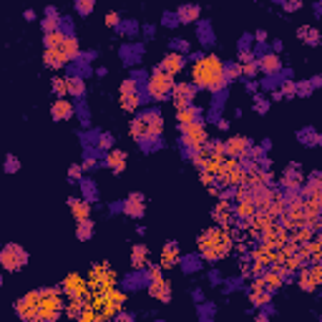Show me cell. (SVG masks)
Instances as JSON below:
<instances>
[{
	"label": "cell",
	"instance_id": "6da1fadb",
	"mask_svg": "<svg viewBox=\"0 0 322 322\" xmlns=\"http://www.w3.org/2000/svg\"><path fill=\"white\" fill-rule=\"evenodd\" d=\"M196 244H199L201 257H204L207 262H219V259H224L232 252L234 239H232L227 227H214V229L201 232L196 237Z\"/></svg>",
	"mask_w": 322,
	"mask_h": 322
},
{
	"label": "cell",
	"instance_id": "7a4b0ae2",
	"mask_svg": "<svg viewBox=\"0 0 322 322\" xmlns=\"http://www.w3.org/2000/svg\"><path fill=\"white\" fill-rule=\"evenodd\" d=\"M194 80L199 88H207V91H219L227 83V66L219 56H204L199 63H194L191 68Z\"/></svg>",
	"mask_w": 322,
	"mask_h": 322
},
{
	"label": "cell",
	"instance_id": "3957f363",
	"mask_svg": "<svg viewBox=\"0 0 322 322\" xmlns=\"http://www.w3.org/2000/svg\"><path fill=\"white\" fill-rule=\"evenodd\" d=\"M174 88H176L174 76H169L161 66H156L151 78L146 80V91H149L151 101H166L169 96H174Z\"/></svg>",
	"mask_w": 322,
	"mask_h": 322
},
{
	"label": "cell",
	"instance_id": "277c9868",
	"mask_svg": "<svg viewBox=\"0 0 322 322\" xmlns=\"http://www.w3.org/2000/svg\"><path fill=\"white\" fill-rule=\"evenodd\" d=\"M40 320L56 322L61 317V312H66L63 300H61V287H43L40 290Z\"/></svg>",
	"mask_w": 322,
	"mask_h": 322
},
{
	"label": "cell",
	"instance_id": "5b68a950",
	"mask_svg": "<svg viewBox=\"0 0 322 322\" xmlns=\"http://www.w3.org/2000/svg\"><path fill=\"white\" fill-rule=\"evenodd\" d=\"M63 295L68 300H80L86 307H91V300H93V292L88 290V279L86 277H80L76 272H71L66 279H63Z\"/></svg>",
	"mask_w": 322,
	"mask_h": 322
},
{
	"label": "cell",
	"instance_id": "8992f818",
	"mask_svg": "<svg viewBox=\"0 0 322 322\" xmlns=\"http://www.w3.org/2000/svg\"><path fill=\"white\" fill-rule=\"evenodd\" d=\"M40 290H33V292H28L25 297H20L18 302H15V312H18V317L20 320H25V322H35V320H40Z\"/></svg>",
	"mask_w": 322,
	"mask_h": 322
},
{
	"label": "cell",
	"instance_id": "52a82bcc",
	"mask_svg": "<svg viewBox=\"0 0 322 322\" xmlns=\"http://www.w3.org/2000/svg\"><path fill=\"white\" fill-rule=\"evenodd\" d=\"M0 264H3L8 272H20L28 264V252L18 244H5L3 252H0Z\"/></svg>",
	"mask_w": 322,
	"mask_h": 322
},
{
	"label": "cell",
	"instance_id": "ba28073f",
	"mask_svg": "<svg viewBox=\"0 0 322 322\" xmlns=\"http://www.w3.org/2000/svg\"><path fill=\"white\" fill-rule=\"evenodd\" d=\"M113 285H116V272H111L106 264L91 269V274H88V290L91 292H101V290H108Z\"/></svg>",
	"mask_w": 322,
	"mask_h": 322
},
{
	"label": "cell",
	"instance_id": "9c48e42d",
	"mask_svg": "<svg viewBox=\"0 0 322 322\" xmlns=\"http://www.w3.org/2000/svg\"><path fill=\"white\" fill-rule=\"evenodd\" d=\"M179 131H181V136H184L186 149H196V151H201V149L207 146V141H209V136H207V131H204V124L179 126Z\"/></svg>",
	"mask_w": 322,
	"mask_h": 322
},
{
	"label": "cell",
	"instance_id": "30bf717a",
	"mask_svg": "<svg viewBox=\"0 0 322 322\" xmlns=\"http://www.w3.org/2000/svg\"><path fill=\"white\" fill-rule=\"evenodd\" d=\"M249 146H252L249 139H244V136H232V139L224 144V151H227L229 159H242V156L249 151Z\"/></svg>",
	"mask_w": 322,
	"mask_h": 322
},
{
	"label": "cell",
	"instance_id": "8fae6325",
	"mask_svg": "<svg viewBox=\"0 0 322 322\" xmlns=\"http://www.w3.org/2000/svg\"><path fill=\"white\" fill-rule=\"evenodd\" d=\"M194 93H196V88H194L191 83H176V88H174V103H176V108L181 111V108L194 106V103H191V101H194Z\"/></svg>",
	"mask_w": 322,
	"mask_h": 322
},
{
	"label": "cell",
	"instance_id": "7c38bea8",
	"mask_svg": "<svg viewBox=\"0 0 322 322\" xmlns=\"http://www.w3.org/2000/svg\"><path fill=\"white\" fill-rule=\"evenodd\" d=\"M149 295L154 300H161V302H171V282H166L164 277L151 279L149 282Z\"/></svg>",
	"mask_w": 322,
	"mask_h": 322
},
{
	"label": "cell",
	"instance_id": "4fadbf2b",
	"mask_svg": "<svg viewBox=\"0 0 322 322\" xmlns=\"http://www.w3.org/2000/svg\"><path fill=\"white\" fill-rule=\"evenodd\" d=\"M176 118H179V126L201 124V118H204V111H201L199 106H189V108H181V111H176Z\"/></svg>",
	"mask_w": 322,
	"mask_h": 322
},
{
	"label": "cell",
	"instance_id": "5bb4252c",
	"mask_svg": "<svg viewBox=\"0 0 322 322\" xmlns=\"http://www.w3.org/2000/svg\"><path fill=\"white\" fill-rule=\"evenodd\" d=\"M124 212H126L129 217H144V212H146V207H144V194H139V191L129 194V199L124 201Z\"/></svg>",
	"mask_w": 322,
	"mask_h": 322
},
{
	"label": "cell",
	"instance_id": "9a60e30c",
	"mask_svg": "<svg viewBox=\"0 0 322 322\" xmlns=\"http://www.w3.org/2000/svg\"><path fill=\"white\" fill-rule=\"evenodd\" d=\"M68 207H71V212H73L76 222H83V219H88V217H91V204H88L86 199L71 196V199H68Z\"/></svg>",
	"mask_w": 322,
	"mask_h": 322
},
{
	"label": "cell",
	"instance_id": "2e32d148",
	"mask_svg": "<svg viewBox=\"0 0 322 322\" xmlns=\"http://www.w3.org/2000/svg\"><path fill=\"white\" fill-rule=\"evenodd\" d=\"M51 116H53V121H68V118L73 116V106H71V101H66V98L53 101V106H51Z\"/></svg>",
	"mask_w": 322,
	"mask_h": 322
},
{
	"label": "cell",
	"instance_id": "e0dca14e",
	"mask_svg": "<svg viewBox=\"0 0 322 322\" xmlns=\"http://www.w3.org/2000/svg\"><path fill=\"white\" fill-rule=\"evenodd\" d=\"M161 68H164L169 76H176L181 68H184V53H166V58L161 61Z\"/></svg>",
	"mask_w": 322,
	"mask_h": 322
},
{
	"label": "cell",
	"instance_id": "ac0fdd59",
	"mask_svg": "<svg viewBox=\"0 0 322 322\" xmlns=\"http://www.w3.org/2000/svg\"><path fill=\"white\" fill-rule=\"evenodd\" d=\"M126 151H121V149H113L111 154H108V159H106V164L111 166V171L113 174H121V171H124L126 169Z\"/></svg>",
	"mask_w": 322,
	"mask_h": 322
},
{
	"label": "cell",
	"instance_id": "d6986e66",
	"mask_svg": "<svg viewBox=\"0 0 322 322\" xmlns=\"http://www.w3.org/2000/svg\"><path fill=\"white\" fill-rule=\"evenodd\" d=\"M179 262V247H176V242H169V244L164 247V252H161V267L169 269Z\"/></svg>",
	"mask_w": 322,
	"mask_h": 322
},
{
	"label": "cell",
	"instance_id": "ffe728a7",
	"mask_svg": "<svg viewBox=\"0 0 322 322\" xmlns=\"http://www.w3.org/2000/svg\"><path fill=\"white\" fill-rule=\"evenodd\" d=\"M212 217H214V222L219 227H229V222H232V207L227 204V201H219V204L214 207V212H212Z\"/></svg>",
	"mask_w": 322,
	"mask_h": 322
},
{
	"label": "cell",
	"instance_id": "44dd1931",
	"mask_svg": "<svg viewBox=\"0 0 322 322\" xmlns=\"http://www.w3.org/2000/svg\"><path fill=\"white\" fill-rule=\"evenodd\" d=\"M56 51H58V53H61L66 61H71V58L78 53V40H76L73 35H66V38H63V43H61Z\"/></svg>",
	"mask_w": 322,
	"mask_h": 322
},
{
	"label": "cell",
	"instance_id": "7402d4cb",
	"mask_svg": "<svg viewBox=\"0 0 322 322\" xmlns=\"http://www.w3.org/2000/svg\"><path fill=\"white\" fill-rule=\"evenodd\" d=\"M146 262H149V249H146V244H136V247L131 249V267H134V269H141V267H146Z\"/></svg>",
	"mask_w": 322,
	"mask_h": 322
},
{
	"label": "cell",
	"instance_id": "603a6c76",
	"mask_svg": "<svg viewBox=\"0 0 322 322\" xmlns=\"http://www.w3.org/2000/svg\"><path fill=\"white\" fill-rule=\"evenodd\" d=\"M262 282H264V290H267L269 295H274V292L282 287V274H279L277 269H269V272L262 277Z\"/></svg>",
	"mask_w": 322,
	"mask_h": 322
},
{
	"label": "cell",
	"instance_id": "cb8c5ba5",
	"mask_svg": "<svg viewBox=\"0 0 322 322\" xmlns=\"http://www.w3.org/2000/svg\"><path fill=\"white\" fill-rule=\"evenodd\" d=\"M199 15H201L199 5H181V8L176 10V18H179L181 23H194V20H199Z\"/></svg>",
	"mask_w": 322,
	"mask_h": 322
},
{
	"label": "cell",
	"instance_id": "d4e9b609",
	"mask_svg": "<svg viewBox=\"0 0 322 322\" xmlns=\"http://www.w3.org/2000/svg\"><path fill=\"white\" fill-rule=\"evenodd\" d=\"M297 285H300V290H305V292H315V279H312V274H310V267H302L300 272H297Z\"/></svg>",
	"mask_w": 322,
	"mask_h": 322
},
{
	"label": "cell",
	"instance_id": "484cf974",
	"mask_svg": "<svg viewBox=\"0 0 322 322\" xmlns=\"http://www.w3.org/2000/svg\"><path fill=\"white\" fill-rule=\"evenodd\" d=\"M237 217H242V219H254V217H257V204H254L252 199L239 201V204H237Z\"/></svg>",
	"mask_w": 322,
	"mask_h": 322
},
{
	"label": "cell",
	"instance_id": "4316f807",
	"mask_svg": "<svg viewBox=\"0 0 322 322\" xmlns=\"http://www.w3.org/2000/svg\"><path fill=\"white\" fill-rule=\"evenodd\" d=\"M76 237H78L80 242H88V239L93 237V222H91V219L78 222V227H76Z\"/></svg>",
	"mask_w": 322,
	"mask_h": 322
},
{
	"label": "cell",
	"instance_id": "83f0119b",
	"mask_svg": "<svg viewBox=\"0 0 322 322\" xmlns=\"http://www.w3.org/2000/svg\"><path fill=\"white\" fill-rule=\"evenodd\" d=\"M297 35L305 40L307 46H317V43H320V33H317L315 28H307V25H302V28H297Z\"/></svg>",
	"mask_w": 322,
	"mask_h": 322
},
{
	"label": "cell",
	"instance_id": "f1b7e54d",
	"mask_svg": "<svg viewBox=\"0 0 322 322\" xmlns=\"http://www.w3.org/2000/svg\"><path fill=\"white\" fill-rule=\"evenodd\" d=\"M43 61H46V66H48V68H63V66L68 63V61H66V58H63L56 48H53V51H46Z\"/></svg>",
	"mask_w": 322,
	"mask_h": 322
},
{
	"label": "cell",
	"instance_id": "f546056e",
	"mask_svg": "<svg viewBox=\"0 0 322 322\" xmlns=\"http://www.w3.org/2000/svg\"><path fill=\"white\" fill-rule=\"evenodd\" d=\"M257 63H259V68H262L264 73H274V71H279V66H282V63H279V58H277L274 53H269V56L259 58Z\"/></svg>",
	"mask_w": 322,
	"mask_h": 322
},
{
	"label": "cell",
	"instance_id": "4dcf8cb0",
	"mask_svg": "<svg viewBox=\"0 0 322 322\" xmlns=\"http://www.w3.org/2000/svg\"><path fill=\"white\" fill-rule=\"evenodd\" d=\"M83 310H86V305L83 302H80V300H71L68 302V307H66V315L71 317V320H80V315H83Z\"/></svg>",
	"mask_w": 322,
	"mask_h": 322
},
{
	"label": "cell",
	"instance_id": "1f68e13d",
	"mask_svg": "<svg viewBox=\"0 0 322 322\" xmlns=\"http://www.w3.org/2000/svg\"><path fill=\"white\" fill-rule=\"evenodd\" d=\"M68 93L76 96V98H80V96L86 93V83L80 78H68Z\"/></svg>",
	"mask_w": 322,
	"mask_h": 322
},
{
	"label": "cell",
	"instance_id": "d6a6232c",
	"mask_svg": "<svg viewBox=\"0 0 322 322\" xmlns=\"http://www.w3.org/2000/svg\"><path fill=\"white\" fill-rule=\"evenodd\" d=\"M129 131H131L134 139H141V136L149 134V129H146V124H144V118H134V121H131V126H129Z\"/></svg>",
	"mask_w": 322,
	"mask_h": 322
},
{
	"label": "cell",
	"instance_id": "836d02e7",
	"mask_svg": "<svg viewBox=\"0 0 322 322\" xmlns=\"http://www.w3.org/2000/svg\"><path fill=\"white\" fill-rule=\"evenodd\" d=\"M51 88H53V93L58 98H66V93H68V78H53Z\"/></svg>",
	"mask_w": 322,
	"mask_h": 322
},
{
	"label": "cell",
	"instance_id": "e575fe53",
	"mask_svg": "<svg viewBox=\"0 0 322 322\" xmlns=\"http://www.w3.org/2000/svg\"><path fill=\"white\" fill-rule=\"evenodd\" d=\"M139 103H141V101H139V93H136V96H121V108L129 111V113H131V111H136V108H139Z\"/></svg>",
	"mask_w": 322,
	"mask_h": 322
},
{
	"label": "cell",
	"instance_id": "d590c367",
	"mask_svg": "<svg viewBox=\"0 0 322 322\" xmlns=\"http://www.w3.org/2000/svg\"><path fill=\"white\" fill-rule=\"evenodd\" d=\"M269 297H272V295H269L267 290H252V305H254V307L267 305V302H269Z\"/></svg>",
	"mask_w": 322,
	"mask_h": 322
},
{
	"label": "cell",
	"instance_id": "8d00e7d4",
	"mask_svg": "<svg viewBox=\"0 0 322 322\" xmlns=\"http://www.w3.org/2000/svg\"><path fill=\"white\" fill-rule=\"evenodd\" d=\"M76 13L91 15V13H93V0H78V3H76Z\"/></svg>",
	"mask_w": 322,
	"mask_h": 322
},
{
	"label": "cell",
	"instance_id": "74e56055",
	"mask_svg": "<svg viewBox=\"0 0 322 322\" xmlns=\"http://www.w3.org/2000/svg\"><path fill=\"white\" fill-rule=\"evenodd\" d=\"M121 96H136V83H134V78L121 80Z\"/></svg>",
	"mask_w": 322,
	"mask_h": 322
},
{
	"label": "cell",
	"instance_id": "f35d334b",
	"mask_svg": "<svg viewBox=\"0 0 322 322\" xmlns=\"http://www.w3.org/2000/svg\"><path fill=\"white\" fill-rule=\"evenodd\" d=\"M98 317H101V315H98V312H96L93 307H86V310H83V315H80V320H78V322H98Z\"/></svg>",
	"mask_w": 322,
	"mask_h": 322
},
{
	"label": "cell",
	"instance_id": "ab89813d",
	"mask_svg": "<svg viewBox=\"0 0 322 322\" xmlns=\"http://www.w3.org/2000/svg\"><path fill=\"white\" fill-rule=\"evenodd\" d=\"M279 93H282V98H292V96L297 93V86L292 83V80H287V83L282 86V91H279Z\"/></svg>",
	"mask_w": 322,
	"mask_h": 322
},
{
	"label": "cell",
	"instance_id": "60d3db41",
	"mask_svg": "<svg viewBox=\"0 0 322 322\" xmlns=\"http://www.w3.org/2000/svg\"><path fill=\"white\" fill-rule=\"evenodd\" d=\"M254 111H257V113L269 111V101H267V98H262V96H257V98H254Z\"/></svg>",
	"mask_w": 322,
	"mask_h": 322
},
{
	"label": "cell",
	"instance_id": "b9f144b4",
	"mask_svg": "<svg viewBox=\"0 0 322 322\" xmlns=\"http://www.w3.org/2000/svg\"><path fill=\"white\" fill-rule=\"evenodd\" d=\"M310 274L315 279V285H322V264H312L310 267Z\"/></svg>",
	"mask_w": 322,
	"mask_h": 322
},
{
	"label": "cell",
	"instance_id": "7bdbcfd3",
	"mask_svg": "<svg viewBox=\"0 0 322 322\" xmlns=\"http://www.w3.org/2000/svg\"><path fill=\"white\" fill-rule=\"evenodd\" d=\"M257 68H259V63H257V61H252V63H247L244 68H242V71H244L247 76H254V73H257Z\"/></svg>",
	"mask_w": 322,
	"mask_h": 322
},
{
	"label": "cell",
	"instance_id": "ee69618b",
	"mask_svg": "<svg viewBox=\"0 0 322 322\" xmlns=\"http://www.w3.org/2000/svg\"><path fill=\"white\" fill-rule=\"evenodd\" d=\"M5 169H8V171H10V174H13V171H15V169H18V159H15V156H13V154H10V156H8V164H5Z\"/></svg>",
	"mask_w": 322,
	"mask_h": 322
},
{
	"label": "cell",
	"instance_id": "f6af8a7d",
	"mask_svg": "<svg viewBox=\"0 0 322 322\" xmlns=\"http://www.w3.org/2000/svg\"><path fill=\"white\" fill-rule=\"evenodd\" d=\"M106 25L116 28V25H118V13H108V15H106Z\"/></svg>",
	"mask_w": 322,
	"mask_h": 322
},
{
	"label": "cell",
	"instance_id": "bcb514c9",
	"mask_svg": "<svg viewBox=\"0 0 322 322\" xmlns=\"http://www.w3.org/2000/svg\"><path fill=\"white\" fill-rule=\"evenodd\" d=\"M282 8H285L287 13H295V10H300V8H302V3H282Z\"/></svg>",
	"mask_w": 322,
	"mask_h": 322
},
{
	"label": "cell",
	"instance_id": "7dc6e473",
	"mask_svg": "<svg viewBox=\"0 0 322 322\" xmlns=\"http://www.w3.org/2000/svg\"><path fill=\"white\" fill-rule=\"evenodd\" d=\"M80 174H83V169H80V166H71V171H68V176L76 181V179H80Z\"/></svg>",
	"mask_w": 322,
	"mask_h": 322
},
{
	"label": "cell",
	"instance_id": "c3c4849f",
	"mask_svg": "<svg viewBox=\"0 0 322 322\" xmlns=\"http://www.w3.org/2000/svg\"><path fill=\"white\" fill-rule=\"evenodd\" d=\"M113 322H134V317H131V315H126V312H118Z\"/></svg>",
	"mask_w": 322,
	"mask_h": 322
},
{
	"label": "cell",
	"instance_id": "681fc988",
	"mask_svg": "<svg viewBox=\"0 0 322 322\" xmlns=\"http://www.w3.org/2000/svg\"><path fill=\"white\" fill-rule=\"evenodd\" d=\"M297 93H300V96H307V93H310V86H307V83H300V86H297Z\"/></svg>",
	"mask_w": 322,
	"mask_h": 322
},
{
	"label": "cell",
	"instance_id": "f907efd6",
	"mask_svg": "<svg viewBox=\"0 0 322 322\" xmlns=\"http://www.w3.org/2000/svg\"><path fill=\"white\" fill-rule=\"evenodd\" d=\"M174 43H176V48H181V53H186V51H189V46L184 43V40H181V38H176V40H174Z\"/></svg>",
	"mask_w": 322,
	"mask_h": 322
},
{
	"label": "cell",
	"instance_id": "816d5d0a",
	"mask_svg": "<svg viewBox=\"0 0 322 322\" xmlns=\"http://www.w3.org/2000/svg\"><path fill=\"white\" fill-rule=\"evenodd\" d=\"M257 40H259V43H264V40H267V33H264V30H257Z\"/></svg>",
	"mask_w": 322,
	"mask_h": 322
},
{
	"label": "cell",
	"instance_id": "f5cc1de1",
	"mask_svg": "<svg viewBox=\"0 0 322 322\" xmlns=\"http://www.w3.org/2000/svg\"><path fill=\"white\" fill-rule=\"evenodd\" d=\"M254 322H267V315H257V320Z\"/></svg>",
	"mask_w": 322,
	"mask_h": 322
},
{
	"label": "cell",
	"instance_id": "db71d44e",
	"mask_svg": "<svg viewBox=\"0 0 322 322\" xmlns=\"http://www.w3.org/2000/svg\"><path fill=\"white\" fill-rule=\"evenodd\" d=\"M35 322H48V320H35Z\"/></svg>",
	"mask_w": 322,
	"mask_h": 322
}]
</instances>
